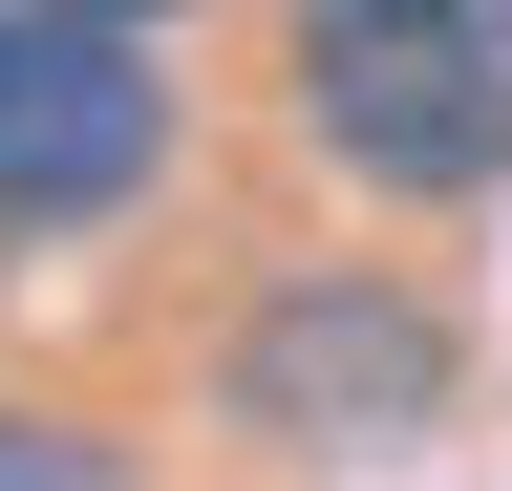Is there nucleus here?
Here are the masks:
<instances>
[{
    "mask_svg": "<svg viewBox=\"0 0 512 491\" xmlns=\"http://www.w3.org/2000/svg\"><path fill=\"white\" fill-rule=\"evenodd\" d=\"M214 427L256 470H406L427 427H470V321L406 257H278L214 321Z\"/></svg>",
    "mask_w": 512,
    "mask_h": 491,
    "instance_id": "1",
    "label": "nucleus"
},
{
    "mask_svg": "<svg viewBox=\"0 0 512 491\" xmlns=\"http://www.w3.org/2000/svg\"><path fill=\"white\" fill-rule=\"evenodd\" d=\"M278 129L384 214L512 193V0H278Z\"/></svg>",
    "mask_w": 512,
    "mask_h": 491,
    "instance_id": "2",
    "label": "nucleus"
},
{
    "mask_svg": "<svg viewBox=\"0 0 512 491\" xmlns=\"http://www.w3.org/2000/svg\"><path fill=\"white\" fill-rule=\"evenodd\" d=\"M171 129H192V107H171V43L0 0V257L150 214V193H171Z\"/></svg>",
    "mask_w": 512,
    "mask_h": 491,
    "instance_id": "3",
    "label": "nucleus"
},
{
    "mask_svg": "<svg viewBox=\"0 0 512 491\" xmlns=\"http://www.w3.org/2000/svg\"><path fill=\"white\" fill-rule=\"evenodd\" d=\"M0 491H107V470L64 449V427H0Z\"/></svg>",
    "mask_w": 512,
    "mask_h": 491,
    "instance_id": "4",
    "label": "nucleus"
},
{
    "mask_svg": "<svg viewBox=\"0 0 512 491\" xmlns=\"http://www.w3.org/2000/svg\"><path fill=\"white\" fill-rule=\"evenodd\" d=\"M43 22H128V43H171V22H192V0H43Z\"/></svg>",
    "mask_w": 512,
    "mask_h": 491,
    "instance_id": "5",
    "label": "nucleus"
}]
</instances>
